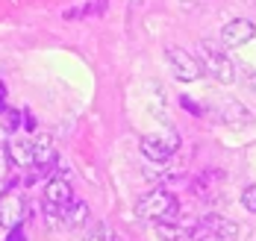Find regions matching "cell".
<instances>
[{
  "mask_svg": "<svg viewBox=\"0 0 256 241\" xmlns=\"http://www.w3.org/2000/svg\"><path fill=\"white\" fill-rule=\"evenodd\" d=\"M6 241H26L24 239V230H21V227H12V233L6 236Z\"/></svg>",
  "mask_w": 256,
  "mask_h": 241,
  "instance_id": "cell-18",
  "label": "cell"
},
{
  "mask_svg": "<svg viewBox=\"0 0 256 241\" xmlns=\"http://www.w3.org/2000/svg\"><path fill=\"white\" fill-rule=\"evenodd\" d=\"M238 239V227L227 221L224 215H206L194 224V236L192 241H236Z\"/></svg>",
  "mask_w": 256,
  "mask_h": 241,
  "instance_id": "cell-2",
  "label": "cell"
},
{
  "mask_svg": "<svg viewBox=\"0 0 256 241\" xmlns=\"http://www.w3.org/2000/svg\"><path fill=\"white\" fill-rule=\"evenodd\" d=\"M21 118H24V115H21V112H18V109H3V112H0V121H3V130H6V133L12 135L15 133V130H18V127H21Z\"/></svg>",
  "mask_w": 256,
  "mask_h": 241,
  "instance_id": "cell-13",
  "label": "cell"
},
{
  "mask_svg": "<svg viewBox=\"0 0 256 241\" xmlns=\"http://www.w3.org/2000/svg\"><path fill=\"white\" fill-rule=\"evenodd\" d=\"M3 109H6V85L0 82V112H3Z\"/></svg>",
  "mask_w": 256,
  "mask_h": 241,
  "instance_id": "cell-20",
  "label": "cell"
},
{
  "mask_svg": "<svg viewBox=\"0 0 256 241\" xmlns=\"http://www.w3.org/2000/svg\"><path fill=\"white\" fill-rule=\"evenodd\" d=\"M9 171H12V156H9L6 147H0V183L9 180Z\"/></svg>",
  "mask_w": 256,
  "mask_h": 241,
  "instance_id": "cell-15",
  "label": "cell"
},
{
  "mask_svg": "<svg viewBox=\"0 0 256 241\" xmlns=\"http://www.w3.org/2000/svg\"><path fill=\"white\" fill-rule=\"evenodd\" d=\"M136 212H138V218L154 221V224L177 221L180 218V200H177V194L168 191V188H150L144 197H138Z\"/></svg>",
  "mask_w": 256,
  "mask_h": 241,
  "instance_id": "cell-1",
  "label": "cell"
},
{
  "mask_svg": "<svg viewBox=\"0 0 256 241\" xmlns=\"http://www.w3.org/2000/svg\"><path fill=\"white\" fill-rule=\"evenodd\" d=\"M165 59H168L171 74H174L180 82H194L200 74H204L200 59H198V56H192L188 50H182V47H168Z\"/></svg>",
  "mask_w": 256,
  "mask_h": 241,
  "instance_id": "cell-5",
  "label": "cell"
},
{
  "mask_svg": "<svg viewBox=\"0 0 256 241\" xmlns=\"http://www.w3.org/2000/svg\"><path fill=\"white\" fill-rule=\"evenodd\" d=\"M86 241H118V236H115L106 224H100V227H98V230H94V233H92Z\"/></svg>",
  "mask_w": 256,
  "mask_h": 241,
  "instance_id": "cell-14",
  "label": "cell"
},
{
  "mask_svg": "<svg viewBox=\"0 0 256 241\" xmlns=\"http://www.w3.org/2000/svg\"><path fill=\"white\" fill-rule=\"evenodd\" d=\"M138 147H142V153H144L148 162H165L177 153L180 135H177V130H159V133L144 135Z\"/></svg>",
  "mask_w": 256,
  "mask_h": 241,
  "instance_id": "cell-3",
  "label": "cell"
},
{
  "mask_svg": "<svg viewBox=\"0 0 256 241\" xmlns=\"http://www.w3.org/2000/svg\"><path fill=\"white\" fill-rule=\"evenodd\" d=\"M88 221V206L82 203V200H68L65 206H62V224L65 227H82Z\"/></svg>",
  "mask_w": 256,
  "mask_h": 241,
  "instance_id": "cell-11",
  "label": "cell"
},
{
  "mask_svg": "<svg viewBox=\"0 0 256 241\" xmlns=\"http://www.w3.org/2000/svg\"><path fill=\"white\" fill-rule=\"evenodd\" d=\"M200 65H204V71H209L218 82H232V80H236V65L227 59L224 50L212 47L209 41L200 44Z\"/></svg>",
  "mask_w": 256,
  "mask_h": 241,
  "instance_id": "cell-4",
  "label": "cell"
},
{
  "mask_svg": "<svg viewBox=\"0 0 256 241\" xmlns=\"http://www.w3.org/2000/svg\"><path fill=\"white\" fill-rule=\"evenodd\" d=\"M254 35H256V27L250 21H244V18H236L230 24H224V29H221V38H224L227 47H242V44H248Z\"/></svg>",
  "mask_w": 256,
  "mask_h": 241,
  "instance_id": "cell-6",
  "label": "cell"
},
{
  "mask_svg": "<svg viewBox=\"0 0 256 241\" xmlns=\"http://www.w3.org/2000/svg\"><path fill=\"white\" fill-rule=\"evenodd\" d=\"M74 197V191L68 186V180H62V177H50L48 183H44V197H42V203H48V206H65L68 200Z\"/></svg>",
  "mask_w": 256,
  "mask_h": 241,
  "instance_id": "cell-8",
  "label": "cell"
},
{
  "mask_svg": "<svg viewBox=\"0 0 256 241\" xmlns=\"http://www.w3.org/2000/svg\"><path fill=\"white\" fill-rule=\"evenodd\" d=\"M242 203H244V209H248V212L256 215V186H248L244 191H242Z\"/></svg>",
  "mask_w": 256,
  "mask_h": 241,
  "instance_id": "cell-16",
  "label": "cell"
},
{
  "mask_svg": "<svg viewBox=\"0 0 256 241\" xmlns=\"http://www.w3.org/2000/svg\"><path fill=\"white\" fill-rule=\"evenodd\" d=\"M6 150H9V156H12V165H21V168H32V165H36L32 138H12Z\"/></svg>",
  "mask_w": 256,
  "mask_h": 241,
  "instance_id": "cell-10",
  "label": "cell"
},
{
  "mask_svg": "<svg viewBox=\"0 0 256 241\" xmlns=\"http://www.w3.org/2000/svg\"><path fill=\"white\" fill-rule=\"evenodd\" d=\"M238 68H242V74H244V80L250 82V88L256 91V71L250 68V65H238Z\"/></svg>",
  "mask_w": 256,
  "mask_h": 241,
  "instance_id": "cell-17",
  "label": "cell"
},
{
  "mask_svg": "<svg viewBox=\"0 0 256 241\" xmlns=\"http://www.w3.org/2000/svg\"><path fill=\"white\" fill-rule=\"evenodd\" d=\"M24 200L18 197V194H0V227H21V221H24Z\"/></svg>",
  "mask_w": 256,
  "mask_h": 241,
  "instance_id": "cell-7",
  "label": "cell"
},
{
  "mask_svg": "<svg viewBox=\"0 0 256 241\" xmlns=\"http://www.w3.org/2000/svg\"><path fill=\"white\" fill-rule=\"evenodd\" d=\"M180 103H182V106H186V109H192V112H194V115H204V109L198 106V103H194V100H188V97H182V100H180Z\"/></svg>",
  "mask_w": 256,
  "mask_h": 241,
  "instance_id": "cell-19",
  "label": "cell"
},
{
  "mask_svg": "<svg viewBox=\"0 0 256 241\" xmlns=\"http://www.w3.org/2000/svg\"><path fill=\"white\" fill-rule=\"evenodd\" d=\"M156 236H159V241H192V236H194V224L165 221V224H156Z\"/></svg>",
  "mask_w": 256,
  "mask_h": 241,
  "instance_id": "cell-9",
  "label": "cell"
},
{
  "mask_svg": "<svg viewBox=\"0 0 256 241\" xmlns=\"http://www.w3.org/2000/svg\"><path fill=\"white\" fill-rule=\"evenodd\" d=\"M32 153H36V165H42V168H48V165L56 159L53 141L48 135H36V138H32Z\"/></svg>",
  "mask_w": 256,
  "mask_h": 241,
  "instance_id": "cell-12",
  "label": "cell"
}]
</instances>
